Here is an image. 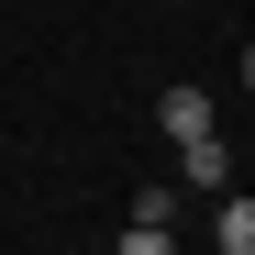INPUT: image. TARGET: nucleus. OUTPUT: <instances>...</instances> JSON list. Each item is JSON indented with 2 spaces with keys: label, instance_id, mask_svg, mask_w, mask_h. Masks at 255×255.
I'll list each match as a JSON object with an SVG mask.
<instances>
[{
  "label": "nucleus",
  "instance_id": "nucleus-4",
  "mask_svg": "<svg viewBox=\"0 0 255 255\" xmlns=\"http://www.w3.org/2000/svg\"><path fill=\"white\" fill-rule=\"evenodd\" d=\"M111 255H178V233H166V222H122V244Z\"/></svg>",
  "mask_w": 255,
  "mask_h": 255
},
{
  "label": "nucleus",
  "instance_id": "nucleus-6",
  "mask_svg": "<svg viewBox=\"0 0 255 255\" xmlns=\"http://www.w3.org/2000/svg\"><path fill=\"white\" fill-rule=\"evenodd\" d=\"M244 89H255V45H244Z\"/></svg>",
  "mask_w": 255,
  "mask_h": 255
},
{
  "label": "nucleus",
  "instance_id": "nucleus-1",
  "mask_svg": "<svg viewBox=\"0 0 255 255\" xmlns=\"http://www.w3.org/2000/svg\"><path fill=\"white\" fill-rule=\"evenodd\" d=\"M178 178H189V189H222V178H233V155H222V133H200V144H178Z\"/></svg>",
  "mask_w": 255,
  "mask_h": 255
},
{
  "label": "nucleus",
  "instance_id": "nucleus-2",
  "mask_svg": "<svg viewBox=\"0 0 255 255\" xmlns=\"http://www.w3.org/2000/svg\"><path fill=\"white\" fill-rule=\"evenodd\" d=\"M155 122H166L178 144H200V133H211V100H200V89H166V100H155Z\"/></svg>",
  "mask_w": 255,
  "mask_h": 255
},
{
  "label": "nucleus",
  "instance_id": "nucleus-5",
  "mask_svg": "<svg viewBox=\"0 0 255 255\" xmlns=\"http://www.w3.org/2000/svg\"><path fill=\"white\" fill-rule=\"evenodd\" d=\"M222 255H255V200H222Z\"/></svg>",
  "mask_w": 255,
  "mask_h": 255
},
{
  "label": "nucleus",
  "instance_id": "nucleus-3",
  "mask_svg": "<svg viewBox=\"0 0 255 255\" xmlns=\"http://www.w3.org/2000/svg\"><path fill=\"white\" fill-rule=\"evenodd\" d=\"M178 211H189V189H133V200H122V222H178Z\"/></svg>",
  "mask_w": 255,
  "mask_h": 255
}]
</instances>
